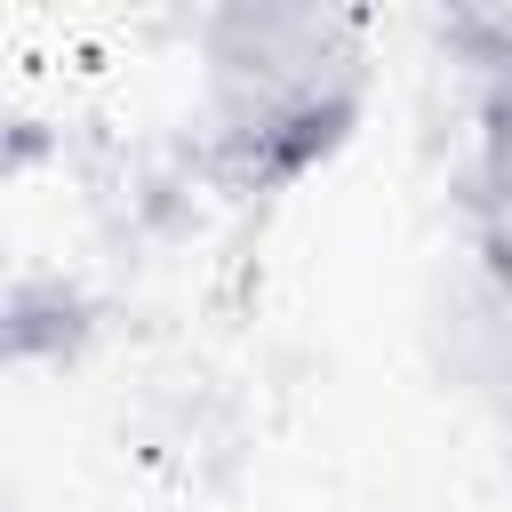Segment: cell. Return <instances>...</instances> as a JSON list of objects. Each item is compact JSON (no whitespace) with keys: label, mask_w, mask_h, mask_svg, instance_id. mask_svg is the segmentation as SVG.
<instances>
[{"label":"cell","mask_w":512,"mask_h":512,"mask_svg":"<svg viewBox=\"0 0 512 512\" xmlns=\"http://www.w3.org/2000/svg\"><path fill=\"white\" fill-rule=\"evenodd\" d=\"M376 96V16L232 0L200 16V160L216 184L272 200L320 176Z\"/></svg>","instance_id":"6da1fadb"},{"label":"cell","mask_w":512,"mask_h":512,"mask_svg":"<svg viewBox=\"0 0 512 512\" xmlns=\"http://www.w3.org/2000/svg\"><path fill=\"white\" fill-rule=\"evenodd\" d=\"M448 352H456L464 384L496 416H512V248L472 240L464 280L448 296Z\"/></svg>","instance_id":"7a4b0ae2"},{"label":"cell","mask_w":512,"mask_h":512,"mask_svg":"<svg viewBox=\"0 0 512 512\" xmlns=\"http://www.w3.org/2000/svg\"><path fill=\"white\" fill-rule=\"evenodd\" d=\"M464 208H472V240L512 248V64L480 72L472 96V160H464Z\"/></svg>","instance_id":"3957f363"}]
</instances>
